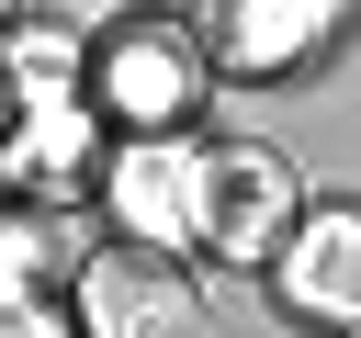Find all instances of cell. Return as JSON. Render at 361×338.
<instances>
[{"instance_id": "6", "label": "cell", "mask_w": 361, "mask_h": 338, "mask_svg": "<svg viewBox=\"0 0 361 338\" xmlns=\"http://www.w3.org/2000/svg\"><path fill=\"white\" fill-rule=\"evenodd\" d=\"M90 259H79V214L68 203H0V304H23V293H45V282H79Z\"/></svg>"}, {"instance_id": "9", "label": "cell", "mask_w": 361, "mask_h": 338, "mask_svg": "<svg viewBox=\"0 0 361 338\" xmlns=\"http://www.w3.org/2000/svg\"><path fill=\"white\" fill-rule=\"evenodd\" d=\"M0 338H56V304H45V293H23V304H0Z\"/></svg>"}, {"instance_id": "1", "label": "cell", "mask_w": 361, "mask_h": 338, "mask_svg": "<svg viewBox=\"0 0 361 338\" xmlns=\"http://www.w3.org/2000/svg\"><path fill=\"white\" fill-rule=\"evenodd\" d=\"M305 225V180L271 146H192V248L203 259H271Z\"/></svg>"}, {"instance_id": "3", "label": "cell", "mask_w": 361, "mask_h": 338, "mask_svg": "<svg viewBox=\"0 0 361 338\" xmlns=\"http://www.w3.org/2000/svg\"><path fill=\"white\" fill-rule=\"evenodd\" d=\"M79 327H90V338H192V327H203V293H192L180 248L124 237V248H102V259L79 270Z\"/></svg>"}, {"instance_id": "7", "label": "cell", "mask_w": 361, "mask_h": 338, "mask_svg": "<svg viewBox=\"0 0 361 338\" xmlns=\"http://www.w3.org/2000/svg\"><path fill=\"white\" fill-rule=\"evenodd\" d=\"M327 11L338 0H214V56L226 68H293V56H316Z\"/></svg>"}, {"instance_id": "8", "label": "cell", "mask_w": 361, "mask_h": 338, "mask_svg": "<svg viewBox=\"0 0 361 338\" xmlns=\"http://www.w3.org/2000/svg\"><path fill=\"white\" fill-rule=\"evenodd\" d=\"M0 180H23V79L0 68Z\"/></svg>"}, {"instance_id": "10", "label": "cell", "mask_w": 361, "mask_h": 338, "mask_svg": "<svg viewBox=\"0 0 361 338\" xmlns=\"http://www.w3.org/2000/svg\"><path fill=\"white\" fill-rule=\"evenodd\" d=\"M0 34H11V0H0Z\"/></svg>"}, {"instance_id": "2", "label": "cell", "mask_w": 361, "mask_h": 338, "mask_svg": "<svg viewBox=\"0 0 361 338\" xmlns=\"http://www.w3.org/2000/svg\"><path fill=\"white\" fill-rule=\"evenodd\" d=\"M90 101L124 113L135 135H169V124L203 101V45H192L169 11H124V23L90 45Z\"/></svg>"}, {"instance_id": "5", "label": "cell", "mask_w": 361, "mask_h": 338, "mask_svg": "<svg viewBox=\"0 0 361 338\" xmlns=\"http://www.w3.org/2000/svg\"><path fill=\"white\" fill-rule=\"evenodd\" d=\"M113 225L147 237V248H192V146L135 135V146L113 158Z\"/></svg>"}, {"instance_id": "4", "label": "cell", "mask_w": 361, "mask_h": 338, "mask_svg": "<svg viewBox=\"0 0 361 338\" xmlns=\"http://www.w3.org/2000/svg\"><path fill=\"white\" fill-rule=\"evenodd\" d=\"M282 304L316 327H361V203H327L282 237Z\"/></svg>"}]
</instances>
